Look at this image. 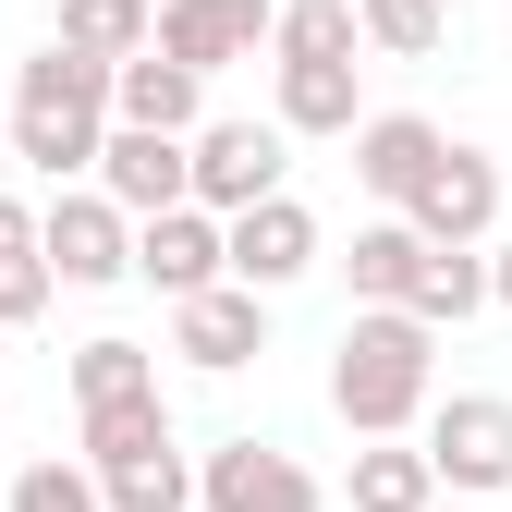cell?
I'll return each mask as SVG.
<instances>
[{
	"instance_id": "6da1fadb",
	"label": "cell",
	"mask_w": 512,
	"mask_h": 512,
	"mask_svg": "<svg viewBox=\"0 0 512 512\" xmlns=\"http://www.w3.org/2000/svg\"><path fill=\"white\" fill-rule=\"evenodd\" d=\"M439 391V330L415 305H354L342 317V354H330V415L354 439H403Z\"/></svg>"
},
{
	"instance_id": "7a4b0ae2",
	"label": "cell",
	"mask_w": 512,
	"mask_h": 512,
	"mask_svg": "<svg viewBox=\"0 0 512 512\" xmlns=\"http://www.w3.org/2000/svg\"><path fill=\"white\" fill-rule=\"evenodd\" d=\"M98 135H110V61H86V49H37L25 74H13V110H0V147H13L37 183H86V159H98Z\"/></svg>"
},
{
	"instance_id": "3957f363",
	"label": "cell",
	"mask_w": 512,
	"mask_h": 512,
	"mask_svg": "<svg viewBox=\"0 0 512 512\" xmlns=\"http://www.w3.org/2000/svg\"><path fill=\"white\" fill-rule=\"evenodd\" d=\"M415 427H427L415 452H427L439 488H464V500H500V488H512V403H500V391H452V403L427 391Z\"/></svg>"
},
{
	"instance_id": "277c9868",
	"label": "cell",
	"mask_w": 512,
	"mask_h": 512,
	"mask_svg": "<svg viewBox=\"0 0 512 512\" xmlns=\"http://www.w3.org/2000/svg\"><path fill=\"white\" fill-rule=\"evenodd\" d=\"M37 256H49V281L110 293V281H135V220H122L98 183H49V208H37Z\"/></svg>"
},
{
	"instance_id": "5b68a950",
	"label": "cell",
	"mask_w": 512,
	"mask_h": 512,
	"mask_svg": "<svg viewBox=\"0 0 512 512\" xmlns=\"http://www.w3.org/2000/svg\"><path fill=\"white\" fill-rule=\"evenodd\" d=\"M281 122H196V135H183V196L196 208H256V196H281Z\"/></svg>"
},
{
	"instance_id": "8992f818",
	"label": "cell",
	"mask_w": 512,
	"mask_h": 512,
	"mask_svg": "<svg viewBox=\"0 0 512 512\" xmlns=\"http://www.w3.org/2000/svg\"><path fill=\"white\" fill-rule=\"evenodd\" d=\"M220 269H232L244 293H293V281L317 269V208L293 196V183L256 196V208H232V220H220Z\"/></svg>"
},
{
	"instance_id": "52a82bcc",
	"label": "cell",
	"mask_w": 512,
	"mask_h": 512,
	"mask_svg": "<svg viewBox=\"0 0 512 512\" xmlns=\"http://www.w3.org/2000/svg\"><path fill=\"white\" fill-rule=\"evenodd\" d=\"M196 512H330V488L281 439H220V452H196Z\"/></svg>"
},
{
	"instance_id": "ba28073f",
	"label": "cell",
	"mask_w": 512,
	"mask_h": 512,
	"mask_svg": "<svg viewBox=\"0 0 512 512\" xmlns=\"http://www.w3.org/2000/svg\"><path fill=\"white\" fill-rule=\"evenodd\" d=\"M171 354L196 366V378H244L256 354H269V293H244V281L171 293Z\"/></svg>"
},
{
	"instance_id": "9c48e42d",
	"label": "cell",
	"mask_w": 512,
	"mask_h": 512,
	"mask_svg": "<svg viewBox=\"0 0 512 512\" xmlns=\"http://www.w3.org/2000/svg\"><path fill=\"white\" fill-rule=\"evenodd\" d=\"M403 220H415L427 244H488V232H500V159H488V147H452V135H439V159L415 171Z\"/></svg>"
},
{
	"instance_id": "30bf717a",
	"label": "cell",
	"mask_w": 512,
	"mask_h": 512,
	"mask_svg": "<svg viewBox=\"0 0 512 512\" xmlns=\"http://www.w3.org/2000/svg\"><path fill=\"white\" fill-rule=\"evenodd\" d=\"M269 13H281V0H159L147 49H171L183 74H232V61L269 49Z\"/></svg>"
},
{
	"instance_id": "8fae6325",
	"label": "cell",
	"mask_w": 512,
	"mask_h": 512,
	"mask_svg": "<svg viewBox=\"0 0 512 512\" xmlns=\"http://www.w3.org/2000/svg\"><path fill=\"white\" fill-rule=\"evenodd\" d=\"M86 183L122 208V220H147V208H183V135H159V122H110Z\"/></svg>"
},
{
	"instance_id": "7c38bea8",
	"label": "cell",
	"mask_w": 512,
	"mask_h": 512,
	"mask_svg": "<svg viewBox=\"0 0 512 512\" xmlns=\"http://www.w3.org/2000/svg\"><path fill=\"white\" fill-rule=\"evenodd\" d=\"M135 281H159V293H208V281H232L220 269V208H147L135 220Z\"/></svg>"
},
{
	"instance_id": "4fadbf2b",
	"label": "cell",
	"mask_w": 512,
	"mask_h": 512,
	"mask_svg": "<svg viewBox=\"0 0 512 512\" xmlns=\"http://www.w3.org/2000/svg\"><path fill=\"white\" fill-rule=\"evenodd\" d=\"M110 122H159V135H196V122H208V74H183L171 49H122V61H110Z\"/></svg>"
},
{
	"instance_id": "5bb4252c",
	"label": "cell",
	"mask_w": 512,
	"mask_h": 512,
	"mask_svg": "<svg viewBox=\"0 0 512 512\" xmlns=\"http://www.w3.org/2000/svg\"><path fill=\"white\" fill-rule=\"evenodd\" d=\"M427 159H439V122H427V110H366V122H354V183H366L378 208H403Z\"/></svg>"
},
{
	"instance_id": "9a60e30c",
	"label": "cell",
	"mask_w": 512,
	"mask_h": 512,
	"mask_svg": "<svg viewBox=\"0 0 512 512\" xmlns=\"http://www.w3.org/2000/svg\"><path fill=\"white\" fill-rule=\"evenodd\" d=\"M354 74H366V61H281V98H269V122H281V135H354V122H366Z\"/></svg>"
},
{
	"instance_id": "2e32d148",
	"label": "cell",
	"mask_w": 512,
	"mask_h": 512,
	"mask_svg": "<svg viewBox=\"0 0 512 512\" xmlns=\"http://www.w3.org/2000/svg\"><path fill=\"white\" fill-rule=\"evenodd\" d=\"M403 305L427 317V330H464V317L488 305V256H476V244H427L415 281H403Z\"/></svg>"
},
{
	"instance_id": "e0dca14e",
	"label": "cell",
	"mask_w": 512,
	"mask_h": 512,
	"mask_svg": "<svg viewBox=\"0 0 512 512\" xmlns=\"http://www.w3.org/2000/svg\"><path fill=\"white\" fill-rule=\"evenodd\" d=\"M74 415H86V476L98 464H135V452L171 439V391H110V403H74Z\"/></svg>"
},
{
	"instance_id": "ac0fdd59",
	"label": "cell",
	"mask_w": 512,
	"mask_h": 512,
	"mask_svg": "<svg viewBox=\"0 0 512 512\" xmlns=\"http://www.w3.org/2000/svg\"><path fill=\"white\" fill-rule=\"evenodd\" d=\"M342 500H354V512H427V500H439V476H427L415 439H366L354 476H342Z\"/></svg>"
},
{
	"instance_id": "d6986e66",
	"label": "cell",
	"mask_w": 512,
	"mask_h": 512,
	"mask_svg": "<svg viewBox=\"0 0 512 512\" xmlns=\"http://www.w3.org/2000/svg\"><path fill=\"white\" fill-rule=\"evenodd\" d=\"M415 256H427V232L391 208V220H366L354 232V256H342V281H354V305H403V281H415Z\"/></svg>"
},
{
	"instance_id": "ffe728a7",
	"label": "cell",
	"mask_w": 512,
	"mask_h": 512,
	"mask_svg": "<svg viewBox=\"0 0 512 512\" xmlns=\"http://www.w3.org/2000/svg\"><path fill=\"white\" fill-rule=\"evenodd\" d=\"M98 500L110 512H183V500H196V452L159 439V452H135V464H98Z\"/></svg>"
},
{
	"instance_id": "44dd1931",
	"label": "cell",
	"mask_w": 512,
	"mask_h": 512,
	"mask_svg": "<svg viewBox=\"0 0 512 512\" xmlns=\"http://www.w3.org/2000/svg\"><path fill=\"white\" fill-rule=\"evenodd\" d=\"M269 49L281 61H354L366 37H354V0H281L269 13Z\"/></svg>"
},
{
	"instance_id": "7402d4cb",
	"label": "cell",
	"mask_w": 512,
	"mask_h": 512,
	"mask_svg": "<svg viewBox=\"0 0 512 512\" xmlns=\"http://www.w3.org/2000/svg\"><path fill=\"white\" fill-rule=\"evenodd\" d=\"M147 13H159V0H61V49L122 61V49H147Z\"/></svg>"
},
{
	"instance_id": "603a6c76",
	"label": "cell",
	"mask_w": 512,
	"mask_h": 512,
	"mask_svg": "<svg viewBox=\"0 0 512 512\" xmlns=\"http://www.w3.org/2000/svg\"><path fill=\"white\" fill-rule=\"evenodd\" d=\"M354 37L391 49V61H427L439 37H452V13H439V0H354Z\"/></svg>"
},
{
	"instance_id": "cb8c5ba5",
	"label": "cell",
	"mask_w": 512,
	"mask_h": 512,
	"mask_svg": "<svg viewBox=\"0 0 512 512\" xmlns=\"http://www.w3.org/2000/svg\"><path fill=\"white\" fill-rule=\"evenodd\" d=\"M110 391H159V354H147V342H122V330L74 354V403H110Z\"/></svg>"
},
{
	"instance_id": "d4e9b609",
	"label": "cell",
	"mask_w": 512,
	"mask_h": 512,
	"mask_svg": "<svg viewBox=\"0 0 512 512\" xmlns=\"http://www.w3.org/2000/svg\"><path fill=\"white\" fill-rule=\"evenodd\" d=\"M13 512H110V500H98V476H86V464H61V452H49V464H25V476H13Z\"/></svg>"
},
{
	"instance_id": "484cf974",
	"label": "cell",
	"mask_w": 512,
	"mask_h": 512,
	"mask_svg": "<svg viewBox=\"0 0 512 512\" xmlns=\"http://www.w3.org/2000/svg\"><path fill=\"white\" fill-rule=\"evenodd\" d=\"M49 293H61V281H49V256H37V244H13V256H0V330L49 317Z\"/></svg>"
},
{
	"instance_id": "4316f807",
	"label": "cell",
	"mask_w": 512,
	"mask_h": 512,
	"mask_svg": "<svg viewBox=\"0 0 512 512\" xmlns=\"http://www.w3.org/2000/svg\"><path fill=\"white\" fill-rule=\"evenodd\" d=\"M476 256H488V305L512 317V244H476Z\"/></svg>"
},
{
	"instance_id": "83f0119b",
	"label": "cell",
	"mask_w": 512,
	"mask_h": 512,
	"mask_svg": "<svg viewBox=\"0 0 512 512\" xmlns=\"http://www.w3.org/2000/svg\"><path fill=\"white\" fill-rule=\"evenodd\" d=\"M183 512H196V500H183Z\"/></svg>"
},
{
	"instance_id": "f1b7e54d",
	"label": "cell",
	"mask_w": 512,
	"mask_h": 512,
	"mask_svg": "<svg viewBox=\"0 0 512 512\" xmlns=\"http://www.w3.org/2000/svg\"><path fill=\"white\" fill-rule=\"evenodd\" d=\"M0 159H13V147H0Z\"/></svg>"
}]
</instances>
